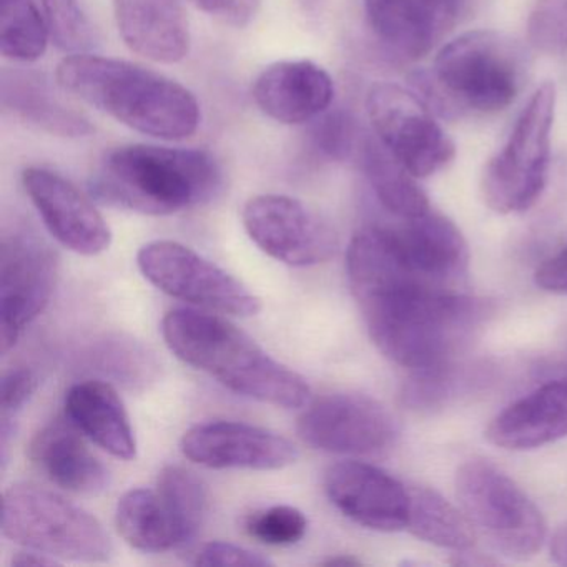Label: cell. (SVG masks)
I'll return each instance as SVG.
<instances>
[{"instance_id":"cell-5","label":"cell","mask_w":567,"mask_h":567,"mask_svg":"<svg viewBox=\"0 0 567 567\" xmlns=\"http://www.w3.org/2000/svg\"><path fill=\"white\" fill-rule=\"evenodd\" d=\"M526 75L523 49L494 31H474L441 49L433 71L411 75L414 94L444 118L509 107Z\"/></svg>"},{"instance_id":"cell-24","label":"cell","mask_w":567,"mask_h":567,"mask_svg":"<svg viewBox=\"0 0 567 567\" xmlns=\"http://www.w3.org/2000/svg\"><path fill=\"white\" fill-rule=\"evenodd\" d=\"M65 414L85 437L112 456L134 460L137 441L131 416L107 381L87 380L71 386L65 394Z\"/></svg>"},{"instance_id":"cell-29","label":"cell","mask_w":567,"mask_h":567,"mask_svg":"<svg viewBox=\"0 0 567 567\" xmlns=\"http://www.w3.org/2000/svg\"><path fill=\"white\" fill-rule=\"evenodd\" d=\"M89 367L127 388H141L155 380L157 361L131 338H105L87 353Z\"/></svg>"},{"instance_id":"cell-22","label":"cell","mask_w":567,"mask_h":567,"mask_svg":"<svg viewBox=\"0 0 567 567\" xmlns=\"http://www.w3.org/2000/svg\"><path fill=\"white\" fill-rule=\"evenodd\" d=\"M32 464L55 486L74 494H99L111 483L105 464L89 450L72 423L49 424L29 444Z\"/></svg>"},{"instance_id":"cell-18","label":"cell","mask_w":567,"mask_h":567,"mask_svg":"<svg viewBox=\"0 0 567 567\" xmlns=\"http://www.w3.org/2000/svg\"><path fill=\"white\" fill-rule=\"evenodd\" d=\"M331 75L310 61H284L265 69L254 85V101L271 121L303 125L330 111Z\"/></svg>"},{"instance_id":"cell-31","label":"cell","mask_w":567,"mask_h":567,"mask_svg":"<svg viewBox=\"0 0 567 567\" xmlns=\"http://www.w3.org/2000/svg\"><path fill=\"white\" fill-rule=\"evenodd\" d=\"M49 35L59 51L69 55L91 54L97 35L81 0H42Z\"/></svg>"},{"instance_id":"cell-28","label":"cell","mask_w":567,"mask_h":567,"mask_svg":"<svg viewBox=\"0 0 567 567\" xmlns=\"http://www.w3.org/2000/svg\"><path fill=\"white\" fill-rule=\"evenodd\" d=\"M0 51L14 62L39 61L48 51L49 29L35 0H0Z\"/></svg>"},{"instance_id":"cell-1","label":"cell","mask_w":567,"mask_h":567,"mask_svg":"<svg viewBox=\"0 0 567 567\" xmlns=\"http://www.w3.org/2000/svg\"><path fill=\"white\" fill-rule=\"evenodd\" d=\"M354 300L378 350L413 371L453 363L491 313L486 300L423 281H403Z\"/></svg>"},{"instance_id":"cell-9","label":"cell","mask_w":567,"mask_h":567,"mask_svg":"<svg viewBox=\"0 0 567 567\" xmlns=\"http://www.w3.org/2000/svg\"><path fill=\"white\" fill-rule=\"evenodd\" d=\"M144 277L168 297L231 317H255L261 300L234 275L178 241L157 240L137 255Z\"/></svg>"},{"instance_id":"cell-35","label":"cell","mask_w":567,"mask_h":567,"mask_svg":"<svg viewBox=\"0 0 567 567\" xmlns=\"http://www.w3.org/2000/svg\"><path fill=\"white\" fill-rule=\"evenodd\" d=\"M194 566H234V567H267L274 566L264 554L254 553L241 546L230 543H205L198 546L188 557Z\"/></svg>"},{"instance_id":"cell-23","label":"cell","mask_w":567,"mask_h":567,"mask_svg":"<svg viewBox=\"0 0 567 567\" xmlns=\"http://www.w3.org/2000/svg\"><path fill=\"white\" fill-rule=\"evenodd\" d=\"M0 99L9 114L55 137L81 138L92 132L91 121L58 97L44 74L29 69H4Z\"/></svg>"},{"instance_id":"cell-11","label":"cell","mask_w":567,"mask_h":567,"mask_svg":"<svg viewBox=\"0 0 567 567\" xmlns=\"http://www.w3.org/2000/svg\"><path fill=\"white\" fill-rule=\"evenodd\" d=\"M59 278V257L48 241L12 230L0 245V341L2 353L48 308Z\"/></svg>"},{"instance_id":"cell-2","label":"cell","mask_w":567,"mask_h":567,"mask_svg":"<svg viewBox=\"0 0 567 567\" xmlns=\"http://www.w3.org/2000/svg\"><path fill=\"white\" fill-rule=\"evenodd\" d=\"M58 82L69 94L148 137L185 141L200 127V105L188 89L132 62L69 55L59 64Z\"/></svg>"},{"instance_id":"cell-32","label":"cell","mask_w":567,"mask_h":567,"mask_svg":"<svg viewBox=\"0 0 567 567\" xmlns=\"http://www.w3.org/2000/svg\"><path fill=\"white\" fill-rule=\"evenodd\" d=\"M311 138L315 148L330 161L343 162L357 157L364 132L357 118L347 111L324 112L313 121Z\"/></svg>"},{"instance_id":"cell-17","label":"cell","mask_w":567,"mask_h":567,"mask_svg":"<svg viewBox=\"0 0 567 567\" xmlns=\"http://www.w3.org/2000/svg\"><path fill=\"white\" fill-rule=\"evenodd\" d=\"M466 0H364L378 41L404 61L426 55L453 28Z\"/></svg>"},{"instance_id":"cell-10","label":"cell","mask_w":567,"mask_h":567,"mask_svg":"<svg viewBox=\"0 0 567 567\" xmlns=\"http://www.w3.org/2000/svg\"><path fill=\"white\" fill-rule=\"evenodd\" d=\"M368 117L381 144L416 178H426L454 158V144L414 94L393 84H378L367 101Z\"/></svg>"},{"instance_id":"cell-6","label":"cell","mask_w":567,"mask_h":567,"mask_svg":"<svg viewBox=\"0 0 567 567\" xmlns=\"http://www.w3.org/2000/svg\"><path fill=\"white\" fill-rule=\"evenodd\" d=\"M0 529L6 539L59 560L105 563L114 554L97 517L35 484L19 483L6 491Z\"/></svg>"},{"instance_id":"cell-13","label":"cell","mask_w":567,"mask_h":567,"mask_svg":"<svg viewBox=\"0 0 567 567\" xmlns=\"http://www.w3.org/2000/svg\"><path fill=\"white\" fill-rule=\"evenodd\" d=\"M241 218L260 250L290 267H315L337 254V231L297 198L258 195L247 202Z\"/></svg>"},{"instance_id":"cell-42","label":"cell","mask_w":567,"mask_h":567,"mask_svg":"<svg viewBox=\"0 0 567 567\" xmlns=\"http://www.w3.org/2000/svg\"><path fill=\"white\" fill-rule=\"evenodd\" d=\"M323 566H361V560L357 559L353 556H347V554H341V556L330 557V559H324Z\"/></svg>"},{"instance_id":"cell-37","label":"cell","mask_w":567,"mask_h":567,"mask_svg":"<svg viewBox=\"0 0 567 567\" xmlns=\"http://www.w3.org/2000/svg\"><path fill=\"white\" fill-rule=\"evenodd\" d=\"M195 8L224 24L245 28L254 21L261 0H190Z\"/></svg>"},{"instance_id":"cell-7","label":"cell","mask_w":567,"mask_h":567,"mask_svg":"<svg viewBox=\"0 0 567 567\" xmlns=\"http://www.w3.org/2000/svg\"><path fill=\"white\" fill-rule=\"evenodd\" d=\"M556 87L540 85L514 124L504 147L487 162L481 177L484 204L496 214L529 210L546 188Z\"/></svg>"},{"instance_id":"cell-25","label":"cell","mask_w":567,"mask_h":567,"mask_svg":"<svg viewBox=\"0 0 567 567\" xmlns=\"http://www.w3.org/2000/svg\"><path fill=\"white\" fill-rule=\"evenodd\" d=\"M115 526L122 539L142 553H167L188 544L177 514L157 487L127 491L118 499Z\"/></svg>"},{"instance_id":"cell-41","label":"cell","mask_w":567,"mask_h":567,"mask_svg":"<svg viewBox=\"0 0 567 567\" xmlns=\"http://www.w3.org/2000/svg\"><path fill=\"white\" fill-rule=\"evenodd\" d=\"M453 564H456V566H491V564H496V560L484 557L480 553H470V549H467L456 553V559H453Z\"/></svg>"},{"instance_id":"cell-33","label":"cell","mask_w":567,"mask_h":567,"mask_svg":"<svg viewBox=\"0 0 567 567\" xmlns=\"http://www.w3.org/2000/svg\"><path fill=\"white\" fill-rule=\"evenodd\" d=\"M245 530L268 546H291L300 543L308 530V519L293 506H271L245 517Z\"/></svg>"},{"instance_id":"cell-27","label":"cell","mask_w":567,"mask_h":567,"mask_svg":"<svg viewBox=\"0 0 567 567\" xmlns=\"http://www.w3.org/2000/svg\"><path fill=\"white\" fill-rule=\"evenodd\" d=\"M410 517L406 529L417 539L456 553L474 546L476 530L453 504L430 487H410Z\"/></svg>"},{"instance_id":"cell-43","label":"cell","mask_w":567,"mask_h":567,"mask_svg":"<svg viewBox=\"0 0 567 567\" xmlns=\"http://www.w3.org/2000/svg\"><path fill=\"white\" fill-rule=\"evenodd\" d=\"M298 2H300L301 9L308 12V14H313L318 6H320V0H298Z\"/></svg>"},{"instance_id":"cell-39","label":"cell","mask_w":567,"mask_h":567,"mask_svg":"<svg viewBox=\"0 0 567 567\" xmlns=\"http://www.w3.org/2000/svg\"><path fill=\"white\" fill-rule=\"evenodd\" d=\"M12 566L25 567V566H55V564H62L58 557L49 556V554L39 553V550L28 549L24 553H18L12 557Z\"/></svg>"},{"instance_id":"cell-12","label":"cell","mask_w":567,"mask_h":567,"mask_svg":"<svg viewBox=\"0 0 567 567\" xmlns=\"http://www.w3.org/2000/svg\"><path fill=\"white\" fill-rule=\"evenodd\" d=\"M298 436L315 450L370 456L390 450L398 437L393 414L367 394L331 393L308 404Z\"/></svg>"},{"instance_id":"cell-38","label":"cell","mask_w":567,"mask_h":567,"mask_svg":"<svg viewBox=\"0 0 567 567\" xmlns=\"http://www.w3.org/2000/svg\"><path fill=\"white\" fill-rule=\"evenodd\" d=\"M536 285L549 293L567 297V247L537 268Z\"/></svg>"},{"instance_id":"cell-16","label":"cell","mask_w":567,"mask_h":567,"mask_svg":"<svg viewBox=\"0 0 567 567\" xmlns=\"http://www.w3.org/2000/svg\"><path fill=\"white\" fill-rule=\"evenodd\" d=\"M323 484L331 504L353 523L381 533L406 529L410 487L380 467L341 461L328 467Z\"/></svg>"},{"instance_id":"cell-30","label":"cell","mask_w":567,"mask_h":567,"mask_svg":"<svg viewBox=\"0 0 567 567\" xmlns=\"http://www.w3.org/2000/svg\"><path fill=\"white\" fill-rule=\"evenodd\" d=\"M157 489L177 514L187 534L188 544H192L207 520V487L192 471L182 466H167L158 474Z\"/></svg>"},{"instance_id":"cell-14","label":"cell","mask_w":567,"mask_h":567,"mask_svg":"<svg viewBox=\"0 0 567 567\" xmlns=\"http://www.w3.org/2000/svg\"><path fill=\"white\" fill-rule=\"evenodd\" d=\"M182 453L210 470L277 471L297 463L298 450L288 437L238 421H210L190 427Z\"/></svg>"},{"instance_id":"cell-36","label":"cell","mask_w":567,"mask_h":567,"mask_svg":"<svg viewBox=\"0 0 567 567\" xmlns=\"http://www.w3.org/2000/svg\"><path fill=\"white\" fill-rule=\"evenodd\" d=\"M39 378L31 368H14L2 378V417L12 420L16 413L34 396Z\"/></svg>"},{"instance_id":"cell-26","label":"cell","mask_w":567,"mask_h":567,"mask_svg":"<svg viewBox=\"0 0 567 567\" xmlns=\"http://www.w3.org/2000/svg\"><path fill=\"white\" fill-rule=\"evenodd\" d=\"M361 168L384 208L403 220L431 210L430 200L416 177L381 144L377 135L364 134L357 155Z\"/></svg>"},{"instance_id":"cell-4","label":"cell","mask_w":567,"mask_h":567,"mask_svg":"<svg viewBox=\"0 0 567 567\" xmlns=\"http://www.w3.org/2000/svg\"><path fill=\"white\" fill-rule=\"evenodd\" d=\"M221 185L220 165L208 152L137 144L104 155L91 192L104 204L165 217L208 204Z\"/></svg>"},{"instance_id":"cell-3","label":"cell","mask_w":567,"mask_h":567,"mask_svg":"<svg viewBox=\"0 0 567 567\" xmlns=\"http://www.w3.org/2000/svg\"><path fill=\"white\" fill-rule=\"evenodd\" d=\"M162 334L178 360L240 396L288 410L310 400V386L301 374L278 363L224 318L188 308L172 310L162 321Z\"/></svg>"},{"instance_id":"cell-40","label":"cell","mask_w":567,"mask_h":567,"mask_svg":"<svg viewBox=\"0 0 567 567\" xmlns=\"http://www.w3.org/2000/svg\"><path fill=\"white\" fill-rule=\"evenodd\" d=\"M550 557H553L554 563L567 566V523L557 527L553 539H550Z\"/></svg>"},{"instance_id":"cell-21","label":"cell","mask_w":567,"mask_h":567,"mask_svg":"<svg viewBox=\"0 0 567 567\" xmlns=\"http://www.w3.org/2000/svg\"><path fill=\"white\" fill-rule=\"evenodd\" d=\"M494 446L536 450L567 437V378L549 381L501 411L486 430Z\"/></svg>"},{"instance_id":"cell-15","label":"cell","mask_w":567,"mask_h":567,"mask_svg":"<svg viewBox=\"0 0 567 567\" xmlns=\"http://www.w3.org/2000/svg\"><path fill=\"white\" fill-rule=\"evenodd\" d=\"M22 184L59 244L84 257L109 250L112 231L107 221L72 182L48 168L29 167L22 175Z\"/></svg>"},{"instance_id":"cell-19","label":"cell","mask_w":567,"mask_h":567,"mask_svg":"<svg viewBox=\"0 0 567 567\" xmlns=\"http://www.w3.org/2000/svg\"><path fill=\"white\" fill-rule=\"evenodd\" d=\"M391 230L408 267L424 284L446 288L466 274V240L444 215L430 210Z\"/></svg>"},{"instance_id":"cell-34","label":"cell","mask_w":567,"mask_h":567,"mask_svg":"<svg viewBox=\"0 0 567 567\" xmlns=\"http://www.w3.org/2000/svg\"><path fill=\"white\" fill-rule=\"evenodd\" d=\"M534 48L549 54L567 49V0H537L527 22Z\"/></svg>"},{"instance_id":"cell-8","label":"cell","mask_w":567,"mask_h":567,"mask_svg":"<svg viewBox=\"0 0 567 567\" xmlns=\"http://www.w3.org/2000/svg\"><path fill=\"white\" fill-rule=\"evenodd\" d=\"M456 494L474 530L496 553L524 560L543 546V514L499 467L483 460L467 461L457 471Z\"/></svg>"},{"instance_id":"cell-20","label":"cell","mask_w":567,"mask_h":567,"mask_svg":"<svg viewBox=\"0 0 567 567\" xmlns=\"http://www.w3.org/2000/svg\"><path fill=\"white\" fill-rule=\"evenodd\" d=\"M118 34L135 54L177 64L190 51V29L182 0H114Z\"/></svg>"}]
</instances>
